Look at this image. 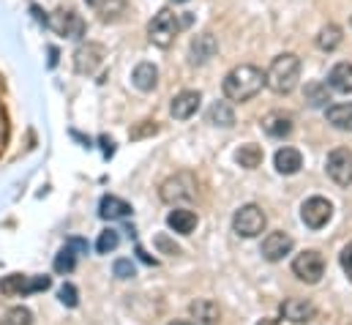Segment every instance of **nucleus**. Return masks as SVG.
I'll list each match as a JSON object with an SVG mask.
<instances>
[{"label":"nucleus","instance_id":"obj_1","mask_svg":"<svg viewBox=\"0 0 352 325\" xmlns=\"http://www.w3.org/2000/svg\"><path fill=\"white\" fill-rule=\"evenodd\" d=\"M265 87V74L263 69H257V66H252V63H243V66H235L224 82H221V90H224V96L230 98V101H249V98H254L260 90Z\"/></svg>","mask_w":352,"mask_h":325},{"label":"nucleus","instance_id":"obj_2","mask_svg":"<svg viewBox=\"0 0 352 325\" xmlns=\"http://www.w3.org/2000/svg\"><path fill=\"white\" fill-rule=\"evenodd\" d=\"M298 80H300V58L292 55V52H284V55L273 58V63L265 72V85L278 96L292 93Z\"/></svg>","mask_w":352,"mask_h":325},{"label":"nucleus","instance_id":"obj_3","mask_svg":"<svg viewBox=\"0 0 352 325\" xmlns=\"http://www.w3.org/2000/svg\"><path fill=\"white\" fill-rule=\"evenodd\" d=\"M188 22H191V17H177L175 11L162 8V11L151 19V25H148V39H151V44L167 50L177 39V33H180Z\"/></svg>","mask_w":352,"mask_h":325},{"label":"nucleus","instance_id":"obj_4","mask_svg":"<svg viewBox=\"0 0 352 325\" xmlns=\"http://www.w3.org/2000/svg\"><path fill=\"white\" fill-rule=\"evenodd\" d=\"M162 200L170 202V205H183V202H191L197 197V178L191 172H175L173 178H167L159 189Z\"/></svg>","mask_w":352,"mask_h":325},{"label":"nucleus","instance_id":"obj_5","mask_svg":"<svg viewBox=\"0 0 352 325\" xmlns=\"http://www.w3.org/2000/svg\"><path fill=\"white\" fill-rule=\"evenodd\" d=\"M265 224H267L265 211L260 205H254V202L241 205V208L235 211V216H232V230H235L241 238H257V235H263Z\"/></svg>","mask_w":352,"mask_h":325},{"label":"nucleus","instance_id":"obj_6","mask_svg":"<svg viewBox=\"0 0 352 325\" xmlns=\"http://www.w3.org/2000/svg\"><path fill=\"white\" fill-rule=\"evenodd\" d=\"M52 287L50 276H25V273H11L0 282V293L3 295H30V293H44Z\"/></svg>","mask_w":352,"mask_h":325},{"label":"nucleus","instance_id":"obj_7","mask_svg":"<svg viewBox=\"0 0 352 325\" xmlns=\"http://www.w3.org/2000/svg\"><path fill=\"white\" fill-rule=\"evenodd\" d=\"M292 273H295L300 282H306V284H317V282L325 276V260H322V254L314 251V249L300 251V254L292 260Z\"/></svg>","mask_w":352,"mask_h":325},{"label":"nucleus","instance_id":"obj_8","mask_svg":"<svg viewBox=\"0 0 352 325\" xmlns=\"http://www.w3.org/2000/svg\"><path fill=\"white\" fill-rule=\"evenodd\" d=\"M331 216H333V205L325 197H311L300 208V219L309 230H322L331 222Z\"/></svg>","mask_w":352,"mask_h":325},{"label":"nucleus","instance_id":"obj_9","mask_svg":"<svg viewBox=\"0 0 352 325\" xmlns=\"http://www.w3.org/2000/svg\"><path fill=\"white\" fill-rule=\"evenodd\" d=\"M47 25H50L58 36H63V39H82V36H85V19H82L77 11H55V14L47 19Z\"/></svg>","mask_w":352,"mask_h":325},{"label":"nucleus","instance_id":"obj_10","mask_svg":"<svg viewBox=\"0 0 352 325\" xmlns=\"http://www.w3.org/2000/svg\"><path fill=\"white\" fill-rule=\"evenodd\" d=\"M328 175L339 183V186H350L352 183V151L350 148H336L331 151L328 162H325Z\"/></svg>","mask_w":352,"mask_h":325},{"label":"nucleus","instance_id":"obj_11","mask_svg":"<svg viewBox=\"0 0 352 325\" xmlns=\"http://www.w3.org/2000/svg\"><path fill=\"white\" fill-rule=\"evenodd\" d=\"M104 55H107V50L101 44H96V41L80 44L77 52H74V69H77V74H93L104 63Z\"/></svg>","mask_w":352,"mask_h":325},{"label":"nucleus","instance_id":"obj_12","mask_svg":"<svg viewBox=\"0 0 352 325\" xmlns=\"http://www.w3.org/2000/svg\"><path fill=\"white\" fill-rule=\"evenodd\" d=\"M281 317L284 320H289V323H311L314 317H317V306L309 301V298H287L284 304H281Z\"/></svg>","mask_w":352,"mask_h":325},{"label":"nucleus","instance_id":"obj_13","mask_svg":"<svg viewBox=\"0 0 352 325\" xmlns=\"http://www.w3.org/2000/svg\"><path fill=\"white\" fill-rule=\"evenodd\" d=\"M289 251H292V238H289L284 230H276V233L265 235L263 246H260V254H263L267 262H278V260H284Z\"/></svg>","mask_w":352,"mask_h":325},{"label":"nucleus","instance_id":"obj_14","mask_svg":"<svg viewBox=\"0 0 352 325\" xmlns=\"http://www.w3.org/2000/svg\"><path fill=\"white\" fill-rule=\"evenodd\" d=\"M199 104H202V96L197 90H180L170 104V112H173L175 120H188L191 115H197Z\"/></svg>","mask_w":352,"mask_h":325},{"label":"nucleus","instance_id":"obj_15","mask_svg":"<svg viewBox=\"0 0 352 325\" xmlns=\"http://www.w3.org/2000/svg\"><path fill=\"white\" fill-rule=\"evenodd\" d=\"M263 129L267 137H273V140H284V137L292 134L295 120H292V115H287V112H270V115H265Z\"/></svg>","mask_w":352,"mask_h":325},{"label":"nucleus","instance_id":"obj_16","mask_svg":"<svg viewBox=\"0 0 352 325\" xmlns=\"http://www.w3.org/2000/svg\"><path fill=\"white\" fill-rule=\"evenodd\" d=\"M216 52H219V41L210 33H202V36H197L191 41V63H197V66H202L210 58H216Z\"/></svg>","mask_w":352,"mask_h":325},{"label":"nucleus","instance_id":"obj_17","mask_svg":"<svg viewBox=\"0 0 352 325\" xmlns=\"http://www.w3.org/2000/svg\"><path fill=\"white\" fill-rule=\"evenodd\" d=\"M167 227L177 233V235H191L197 230V213L188 211V208H175L170 216H167Z\"/></svg>","mask_w":352,"mask_h":325},{"label":"nucleus","instance_id":"obj_18","mask_svg":"<svg viewBox=\"0 0 352 325\" xmlns=\"http://www.w3.org/2000/svg\"><path fill=\"white\" fill-rule=\"evenodd\" d=\"M273 162H276V169H278L281 175H295V172H300V167H303V156H300L298 148H287V145H284V148L276 151Z\"/></svg>","mask_w":352,"mask_h":325},{"label":"nucleus","instance_id":"obj_19","mask_svg":"<svg viewBox=\"0 0 352 325\" xmlns=\"http://www.w3.org/2000/svg\"><path fill=\"white\" fill-rule=\"evenodd\" d=\"M188 312H191L194 320H199V323H205V325H216L219 320H221V309H219V304L210 301V298H199V301H194V304L188 306Z\"/></svg>","mask_w":352,"mask_h":325},{"label":"nucleus","instance_id":"obj_20","mask_svg":"<svg viewBox=\"0 0 352 325\" xmlns=\"http://www.w3.org/2000/svg\"><path fill=\"white\" fill-rule=\"evenodd\" d=\"M85 3L101 17V22H115V19H120L123 11H126V6H129V0H85Z\"/></svg>","mask_w":352,"mask_h":325},{"label":"nucleus","instance_id":"obj_21","mask_svg":"<svg viewBox=\"0 0 352 325\" xmlns=\"http://www.w3.org/2000/svg\"><path fill=\"white\" fill-rule=\"evenodd\" d=\"M131 213V205L126 202V200H120V197H112V194H107V197H101V202H98V216L101 219H126Z\"/></svg>","mask_w":352,"mask_h":325},{"label":"nucleus","instance_id":"obj_22","mask_svg":"<svg viewBox=\"0 0 352 325\" xmlns=\"http://www.w3.org/2000/svg\"><path fill=\"white\" fill-rule=\"evenodd\" d=\"M328 87L336 93H352V63H336L328 74Z\"/></svg>","mask_w":352,"mask_h":325},{"label":"nucleus","instance_id":"obj_23","mask_svg":"<svg viewBox=\"0 0 352 325\" xmlns=\"http://www.w3.org/2000/svg\"><path fill=\"white\" fill-rule=\"evenodd\" d=\"M131 82H134L137 90H145L148 93V90H153L159 85V69L153 63H140L134 69V74H131Z\"/></svg>","mask_w":352,"mask_h":325},{"label":"nucleus","instance_id":"obj_24","mask_svg":"<svg viewBox=\"0 0 352 325\" xmlns=\"http://www.w3.org/2000/svg\"><path fill=\"white\" fill-rule=\"evenodd\" d=\"M325 118L333 129L339 132H352V104H333L325 109Z\"/></svg>","mask_w":352,"mask_h":325},{"label":"nucleus","instance_id":"obj_25","mask_svg":"<svg viewBox=\"0 0 352 325\" xmlns=\"http://www.w3.org/2000/svg\"><path fill=\"white\" fill-rule=\"evenodd\" d=\"M208 120H210L213 126L230 129V126H235V112H232V107H230L227 101H216V104L208 109Z\"/></svg>","mask_w":352,"mask_h":325},{"label":"nucleus","instance_id":"obj_26","mask_svg":"<svg viewBox=\"0 0 352 325\" xmlns=\"http://www.w3.org/2000/svg\"><path fill=\"white\" fill-rule=\"evenodd\" d=\"M235 162L241 164L243 169H257L263 164V148L260 145H241V151L235 154Z\"/></svg>","mask_w":352,"mask_h":325},{"label":"nucleus","instance_id":"obj_27","mask_svg":"<svg viewBox=\"0 0 352 325\" xmlns=\"http://www.w3.org/2000/svg\"><path fill=\"white\" fill-rule=\"evenodd\" d=\"M342 44V28L339 25H325L322 30H320V36H317V47L320 50H325V52H333L336 47Z\"/></svg>","mask_w":352,"mask_h":325},{"label":"nucleus","instance_id":"obj_28","mask_svg":"<svg viewBox=\"0 0 352 325\" xmlns=\"http://www.w3.org/2000/svg\"><path fill=\"white\" fill-rule=\"evenodd\" d=\"M306 101H309L311 107H325V104L331 101L328 85H322V82H309V85H306Z\"/></svg>","mask_w":352,"mask_h":325},{"label":"nucleus","instance_id":"obj_29","mask_svg":"<svg viewBox=\"0 0 352 325\" xmlns=\"http://www.w3.org/2000/svg\"><path fill=\"white\" fill-rule=\"evenodd\" d=\"M52 268H55L58 273H72V271L77 268V251H74L72 246H63V249L58 251V257H55Z\"/></svg>","mask_w":352,"mask_h":325},{"label":"nucleus","instance_id":"obj_30","mask_svg":"<svg viewBox=\"0 0 352 325\" xmlns=\"http://www.w3.org/2000/svg\"><path fill=\"white\" fill-rule=\"evenodd\" d=\"M0 325H33V312L28 306H11L3 315Z\"/></svg>","mask_w":352,"mask_h":325},{"label":"nucleus","instance_id":"obj_31","mask_svg":"<svg viewBox=\"0 0 352 325\" xmlns=\"http://www.w3.org/2000/svg\"><path fill=\"white\" fill-rule=\"evenodd\" d=\"M120 244V235H118V230H104L101 235H98V241H96V251L98 254H109V251H115Z\"/></svg>","mask_w":352,"mask_h":325},{"label":"nucleus","instance_id":"obj_32","mask_svg":"<svg viewBox=\"0 0 352 325\" xmlns=\"http://www.w3.org/2000/svg\"><path fill=\"white\" fill-rule=\"evenodd\" d=\"M153 134H159V123H156V120H142L140 126H134V129L129 132L131 140H142V137H153Z\"/></svg>","mask_w":352,"mask_h":325},{"label":"nucleus","instance_id":"obj_33","mask_svg":"<svg viewBox=\"0 0 352 325\" xmlns=\"http://www.w3.org/2000/svg\"><path fill=\"white\" fill-rule=\"evenodd\" d=\"M58 298H60V304H63V306L74 309V306L80 304V290H77L74 284H63V287L58 290Z\"/></svg>","mask_w":352,"mask_h":325},{"label":"nucleus","instance_id":"obj_34","mask_svg":"<svg viewBox=\"0 0 352 325\" xmlns=\"http://www.w3.org/2000/svg\"><path fill=\"white\" fill-rule=\"evenodd\" d=\"M112 271H115V276H118V279H134V276H137V268H134V262H131V260H118Z\"/></svg>","mask_w":352,"mask_h":325},{"label":"nucleus","instance_id":"obj_35","mask_svg":"<svg viewBox=\"0 0 352 325\" xmlns=\"http://www.w3.org/2000/svg\"><path fill=\"white\" fill-rule=\"evenodd\" d=\"M342 268H344V273L352 279V244H347L342 249Z\"/></svg>","mask_w":352,"mask_h":325},{"label":"nucleus","instance_id":"obj_36","mask_svg":"<svg viewBox=\"0 0 352 325\" xmlns=\"http://www.w3.org/2000/svg\"><path fill=\"white\" fill-rule=\"evenodd\" d=\"M66 246H72V249H74V251H80V254H88V244H85L82 238H72Z\"/></svg>","mask_w":352,"mask_h":325},{"label":"nucleus","instance_id":"obj_37","mask_svg":"<svg viewBox=\"0 0 352 325\" xmlns=\"http://www.w3.org/2000/svg\"><path fill=\"white\" fill-rule=\"evenodd\" d=\"M101 145H104V156H112V154H115V143H112V140L101 137Z\"/></svg>","mask_w":352,"mask_h":325},{"label":"nucleus","instance_id":"obj_38","mask_svg":"<svg viewBox=\"0 0 352 325\" xmlns=\"http://www.w3.org/2000/svg\"><path fill=\"white\" fill-rule=\"evenodd\" d=\"M50 66H58V50L50 47Z\"/></svg>","mask_w":352,"mask_h":325},{"label":"nucleus","instance_id":"obj_39","mask_svg":"<svg viewBox=\"0 0 352 325\" xmlns=\"http://www.w3.org/2000/svg\"><path fill=\"white\" fill-rule=\"evenodd\" d=\"M257 325H281V323H278V320H273V317H263Z\"/></svg>","mask_w":352,"mask_h":325},{"label":"nucleus","instance_id":"obj_40","mask_svg":"<svg viewBox=\"0 0 352 325\" xmlns=\"http://www.w3.org/2000/svg\"><path fill=\"white\" fill-rule=\"evenodd\" d=\"M170 325H194V323H186V320H175V323H170Z\"/></svg>","mask_w":352,"mask_h":325},{"label":"nucleus","instance_id":"obj_41","mask_svg":"<svg viewBox=\"0 0 352 325\" xmlns=\"http://www.w3.org/2000/svg\"><path fill=\"white\" fill-rule=\"evenodd\" d=\"M170 3H188V0H170Z\"/></svg>","mask_w":352,"mask_h":325},{"label":"nucleus","instance_id":"obj_42","mask_svg":"<svg viewBox=\"0 0 352 325\" xmlns=\"http://www.w3.org/2000/svg\"><path fill=\"white\" fill-rule=\"evenodd\" d=\"M350 22H352V19H350Z\"/></svg>","mask_w":352,"mask_h":325}]
</instances>
